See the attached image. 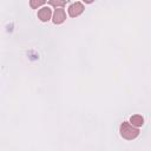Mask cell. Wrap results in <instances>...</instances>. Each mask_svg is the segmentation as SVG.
I'll list each match as a JSON object with an SVG mask.
<instances>
[{
  "mask_svg": "<svg viewBox=\"0 0 151 151\" xmlns=\"http://www.w3.org/2000/svg\"><path fill=\"white\" fill-rule=\"evenodd\" d=\"M119 132H120V136L126 139V140H132L134 138H137L139 136V130L138 127H134L130 124V122H123L120 124V127H119Z\"/></svg>",
  "mask_w": 151,
  "mask_h": 151,
  "instance_id": "obj_1",
  "label": "cell"
},
{
  "mask_svg": "<svg viewBox=\"0 0 151 151\" xmlns=\"http://www.w3.org/2000/svg\"><path fill=\"white\" fill-rule=\"evenodd\" d=\"M67 11H68V15L71 18L79 17L84 12V5L81 2H79V1H76V2H73V4L70 5V7H68Z\"/></svg>",
  "mask_w": 151,
  "mask_h": 151,
  "instance_id": "obj_2",
  "label": "cell"
},
{
  "mask_svg": "<svg viewBox=\"0 0 151 151\" xmlns=\"http://www.w3.org/2000/svg\"><path fill=\"white\" fill-rule=\"evenodd\" d=\"M66 20V13L64 8H55L53 13V22L55 25H60Z\"/></svg>",
  "mask_w": 151,
  "mask_h": 151,
  "instance_id": "obj_3",
  "label": "cell"
},
{
  "mask_svg": "<svg viewBox=\"0 0 151 151\" xmlns=\"http://www.w3.org/2000/svg\"><path fill=\"white\" fill-rule=\"evenodd\" d=\"M51 17H52V11L50 7H42L38 11V18L44 22L48 21L51 19Z\"/></svg>",
  "mask_w": 151,
  "mask_h": 151,
  "instance_id": "obj_4",
  "label": "cell"
},
{
  "mask_svg": "<svg viewBox=\"0 0 151 151\" xmlns=\"http://www.w3.org/2000/svg\"><path fill=\"white\" fill-rule=\"evenodd\" d=\"M130 124L134 127H139L144 124V118L140 114H133L130 117Z\"/></svg>",
  "mask_w": 151,
  "mask_h": 151,
  "instance_id": "obj_5",
  "label": "cell"
},
{
  "mask_svg": "<svg viewBox=\"0 0 151 151\" xmlns=\"http://www.w3.org/2000/svg\"><path fill=\"white\" fill-rule=\"evenodd\" d=\"M48 5H51V6H54L55 8H63V6H65L66 5V1H55V0H51V1H48Z\"/></svg>",
  "mask_w": 151,
  "mask_h": 151,
  "instance_id": "obj_6",
  "label": "cell"
},
{
  "mask_svg": "<svg viewBox=\"0 0 151 151\" xmlns=\"http://www.w3.org/2000/svg\"><path fill=\"white\" fill-rule=\"evenodd\" d=\"M44 4H45V1H44V0H39V1L31 0V1H29V5H31V7H32V8H37V7H39V6L44 5Z\"/></svg>",
  "mask_w": 151,
  "mask_h": 151,
  "instance_id": "obj_7",
  "label": "cell"
}]
</instances>
